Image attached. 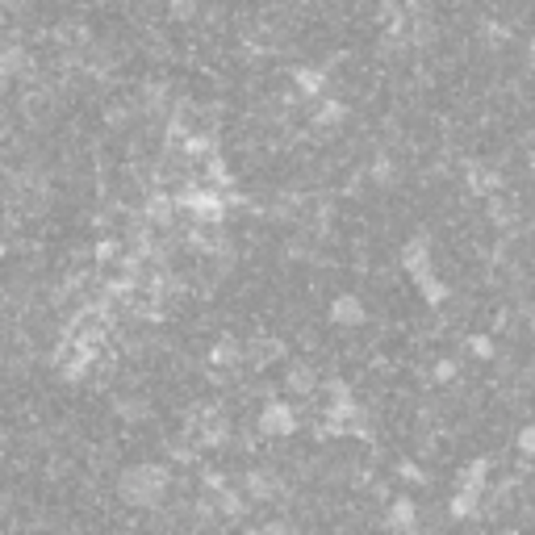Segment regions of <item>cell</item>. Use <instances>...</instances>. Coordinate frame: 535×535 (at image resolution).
<instances>
[{
	"label": "cell",
	"mask_w": 535,
	"mask_h": 535,
	"mask_svg": "<svg viewBox=\"0 0 535 535\" xmlns=\"http://www.w3.org/2000/svg\"><path fill=\"white\" fill-rule=\"evenodd\" d=\"M327 318L335 327H347V330L368 327V305H364V297H355V293H339V297L330 302Z\"/></svg>",
	"instance_id": "cell-4"
},
{
	"label": "cell",
	"mask_w": 535,
	"mask_h": 535,
	"mask_svg": "<svg viewBox=\"0 0 535 535\" xmlns=\"http://www.w3.org/2000/svg\"><path fill=\"white\" fill-rule=\"evenodd\" d=\"M368 180L381 184V189H390L393 180H398V163H393V155H377L373 163H368Z\"/></svg>",
	"instance_id": "cell-17"
},
{
	"label": "cell",
	"mask_w": 535,
	"mask_h": 535,
	"mask_svg": "<svg viewBox=\"0 0 535 535\" xmlns=\"http://www.w3.org/2000/svg\"><path fill=\"white\" fill-rule=\"evenodd\" d=\"M276 489L280 486H276V473H272V469H247L239 494H243L247 506H251V502H272L276 498Z\"/></svg>",
	"instance_id": "cell-8"
},
{
	"label": "cell",
	"mask_w": 535,
	"mask_h": 535,
	"mask_svg": "<svg viewBox=\"0 0 535 535\" xmlns=\"http://www.w3.org/2000/svg\"><path fill=\"white\" fill-rule=\"evenodd\" d=\"M489 218L498 222V226H506V222L514 218V206L511 201H502V197H489Z\"/></svg>",
	"instance_id": "cell-21"
},
{
	"label": "cell",
	"mask_w": 535,
	"mask_h": 535,
	"mask_svg": "<svg viewBox=\"0 0 535 535\" xmlns=\"http://www.w3.org/2000/svg\"><path fill=\"white\" fill-rule=\"evenodd\" d=\"M218 511L226 514V519H243L251 506H247V498H243V494H239L234 486H222V489H218Z\"/></svg>",
	"instance_id": "cell-16"
},
{
	"label": "cell",
	"mask_w": 535,
	"mask_h": 535,
	"mask_svg": "<svg viewBox=\"0 0 535 535\" xmlns=\"http://www.w3.org/2000/svg\"><path fill=\"white\" fill-rule=\"evenodd\" d=\"M481 514V494H469V489H456L448 498V519L452 523H464V519H477Z\"/></svg>",
	"instance_id": "cell-12"
},
{
	"label": "cell",
	"mask_w": 535,
	"mask_h": 535,
	"mask_svg": "<svg viewBox=\"0 0 535 535\" xmlns=\"http://www.w3.org/2000/svg\"><path fill=\"white\" fill-rule=\"evenodd\" d=\"M464 347H469V355H477V360H494V355H498V343L489 339V335H469Z\"/></svg>",
	"instance_id": "cell-19"
},
{
	"label": "cell",
	"mask_w": 535,
	"mask_h": 535,
	"mask_svg": "<svg viewBox=\"0 0 535 535\" xmlns=\"http://www.w3.org/2000/svg\"><path fill=\"white\" fill-rule=\"evenodd\" d=\"M398 477H401V481H410V486H426V473L414 460H401L398 464Z\"/></svg>",
	"instance_id": "cell-22"
},
{
	"label": "cell",
	"mask_w": 535,
	"mask_h": 535,
	"mask_svg": "<svg viewBox=\"0 0 535 535\" xmlns=\"http://www.w3.org/2000/svg\"><path fill=\"white\" fill-rule=\"evenodd\" d=\"M209 364H218V368H234V364H243V343L234 339V335L218 339V343H214V352H209Z\"/></svg>",
	"instance_id": "cell-14"
},
{
	"label": "cell",
	"mask_w": 535,
	"mask_h": 535,
	"mask_svg": "<svg viewBox=\"0 0 535 535\" xmlns=\"http://www.w3.org/2000/svg\"><path fill=\"white\" fill-rule=\"evenodd\" d=\"M401 268L410 272V280H423V276H435V247L423 231L414 234L410 243H401Z\"/></svg>",
	"instance_id": "cell-3"
},
{
	"label": "cell",
	"mask_w": 535,
	"mask_h": 535,
	"mask_svg": "<svg viewBox=\"0 0 535 535\" xmlns=\"http://www.w3.org/2000/svg\"><path fill=\"white\" fill-rule=\"evenodd\" d=\"M314 390H318V368L310 360H293L285 368V393L289 398H310Z\"/></svg>",
	"instance_id": "cell-9"
},
{
	"label": "cell",
	"mask_w": 535,
	"mask_h": 535,
	"mask_svg": "<svg viewBox=\"0 0 535 535\" xmlns=\"http://www.w3.org/2000/svg\"><path fill=\"white\" fill-rule=\"evenodd\" d=\"M414 285H418V293H423V302L431 305V310H439V305L452 297L448 280H439V276H423V280H414Z\"/></svg>",
	"instance_id": "cell-15"
},
{
	"label": "cell",
	"mask_w": 535,
	"mask_h": 535,
	"mask_svg": "<svg viewBox=\"0 0 535 535\" xmlns=\"http://www.w3.org/2000/svg\"><path fill=\"white\" fill-rule=\"evenodd\" d=\"M168 486H171V473L163 464H134V469L122 473V481H118V489H122V498L130 502V506H159L163 494H168Z\"/></svg>",
	"instance_id": "cell-1"
},
{
	"label": "cell",
	"mask_w": 535,
	"mask_h": 535,
	"mask_svg": "<svg viewBox=\"0 0 535 535\" xmlns=\"http://www.w3.org/2000/svg\"><path fill=\"white\" fill-rule=\"evenodd\" d=\"M347 113H352L347 110V101H339V97H330L327 92V97L314 105V118H310V122H314V130H339V126L347 122Z\"/></svg>",
	"instance_id": "cell-10"
},
{
	"label": "cell",
	"mask_w": 535,
	"mask_h": 535,
	"mask_svg": "<svg viewBox=\"0 0 535 535\" xmlns=\"http://www.w3.org/2000/svg\"><path fill=\"white\" fill-rule=\"evenodd\" d=\"M527 63H531V67H535V34L527 38Z\"/></svg>",
	"instance_id": "cell-25"
},
{
	"label": "cell",
	"mask_w": 535,
	"mask_h": 535,
	"mask_svg": "<svg viewBox=\"0 0 535 535\" xmlns=\"http://www.w3.org/2000/svg\"><path fill=\"white\" fill-rule=\"evenodd\" d=\"M122 414H126V418H143V414H146L143 398H126V401H122Z\"/></svg>",
	"instance_id": "cell-24"
},
{
	"label": "cell",
	"mask_w": 535,
	"mask_h": 535,
	"mask_svg": "<svg viewBox=\"0 0 535 535\" xmlns=\"http://www.w3.org/2000/svg\"><path fill=\"white\" fill-rule=\"evenodd\" d=\"M464 184H469V189H473L477 197H498V189L506 180H502V171L498 168H489V163H481V159H469V163H464Z\"/></svg>",
	"instance_id": "cell-6"
},
{
	"label": "cell",
	"mask_w": 535,
	"mask_h": 535,
	"mask_svg": "<svg viewBox=\"0 0 535 535\" xmlns=\"http://www.w3.org/2000/svg\"><path fill=\"white\" fill-rule=\"evenodd\" d=\"M514 448H519V456H523L527 464H535V423H527L519 435H514Z\"/></svg>",
	"instance_id": "cell-20"
},
{
	"label": "cell",
	"mask_w": 535,
	"mask_h": 535,
	"mask_svg": "<svg viewBox=\"0 0 535 535\" xmlns=\"http://www.w3.org/2000/svg\"><path fill=\"white\" fill-rule=\"evenodd\" d=\"M256 426H259V435H268V439H289L302 426V410L293 401H264Z\"/></svg>",
	"instance_id": "cell-2"
},
{
	"label": "cell",
	"mask_w": 535,
	"mask_h": 535,
	"mask_svg": "<svg viewBox=\"0 0 535 535\" xmlns=\"http://www.w3.org/2000/svg\"><path fill=\"white\" fill-rule=\"evenodd\" d=\"M259 535H293V523L289 519H272V523H264V531Z\"/></svg>",
	"instance_id": "cell-23"
},
{
	"label": "cell",
	"mask_w": 535,
	"mask_h": 535,
	"mask_svg": "<svg viewBox=\"0 0 535 535\" xmlns=\"http://www.w3.org/2000/svg\"><path fill=\"white\" fill-rule=\"evenodd\" d=\"M285 355V343L280 339H251V347H243V360H251L256 368L272 364V360H280Z\"/></svg>",
	"instance_id": "cell-13"
},
{
	"label": "cell",
	"mask_w": 535,
	"mask_h": 535,
	"mask_svg": "<svg viewBox=\"0 0 535 535\" xmlns=\"http://www.w3.org/2000/svg\"><path fill=\"white\" fill-rule=\"evenodd\" d=\"M456 377H460V360H456V355H443V360L431 368V381H435V385H452Z\"/></svg>",
	"instance_id": "cell-18"
},
{
	"label": "cell",
	"mask_w": 535,
	"mask_h": 535,
	"mask_svg": "<svg viewBox=\"0 0 535 535\" xmlns=\"http://www.w3.org/2000/svg\"><path fill=\"white\" fill-rule=\"evenodd\" d=\"M327 72H322V67H314V63H302V67H293V88H297V92H302V101H322L327 97Z\"/></svg>",
	"instance_id": "cell-7"
},
{
	"label": "cell",
	"mask_w": 535,
	"mask_h": 535,
	"mask_svg": "<svg viewBox=\"0 0 535 535\" xmlns=\"http://www.w3.org/2000/svg\"><path fill=\"white\" fill-rule=\"evenodd\" d=\"M385 535H418V502L414 498H390L385 511Z\"/></svg>",
	"instance_id": "cell-5"
},
{
	"label": "cell",
	"mask_w": 535,
	"mask_h": 535,
	"mask_svg": "<svg viewBox=\"0 0 535 535\" xmlns=\"http://www.w3.org/2000/svg\"><path fill=\"white\" fill-rule=\"evenodd\" d=\"M489 486V456H477V460H469L460 469V481H456V489H469V494H486Z\"/></svg>",
	"instance_id": "cell-11"
}]
</instances>
